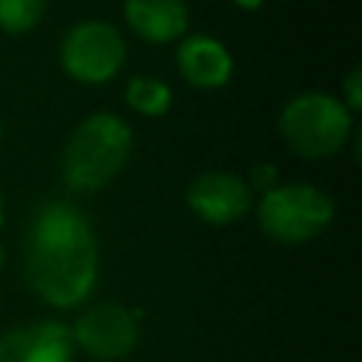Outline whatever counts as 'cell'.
I'll return each mask as SVG.
<instances>
[{
    "label": "cell",
    "mask_w": 362,
    "mask_h": 362,
    "mask_svg": "<svg viewBox=\"0 0 362 362\" xmlns=\"http://www.w3.org/2000/svg\"><path fill=\"white\" fill-rule=\"evenodd\" d=\"M96 280V243L85 215L65 204H45L28 238V283L51 305H79Z\"/></svg>",
    "instance_id": "cell-1"
},
{
    "label": "cell",
    "mask_w": 362,
    "mask_h": 362,
    "mask_svg": "<svg viewBox=\"0 0 362 362\" xmlns=\"http://www.w3.org/2000/svg\"><path fill=\"white\" fill-rule=\"evenodd\" d=\"M133 133L113 113L88 116L68 139L62 170L74 189H99L119 175L130 158Z\"/></svg>",
    "instance_id": "cell-2"
},
{
    "label": "cell",
    "mask_w": 362,
    "mask_h": 362,
    "mask_svg": "<svg viewBox=\"0 0 362 362\" xmlns=\"http://www.w3.org/2000/svg\"><path fill=\"white\" fill-rule=\"evenodd\" d=\"M348 130V107L328 93H303L291 99L280 113V136L294 153L305 158L337 153L345 144Z\"/></svg>",
    "instance_id": "cell-3"
},
{
    "label": "cell",
    "mask_w": 362,
    "mask_h": 362,
    "mask_svg": "<svg viewBox=\"0 0 362 362\" xmlns=\"http://www.w3.org/2000/svg\"><path fill=\"white\" fill-rule=\"evenodd\" d=\"M334 215V204L325 192L308 184L272 187L257 204L260 229L280 243H305L320 235Z\"/></svg>",
    "instance_id": "cell-4"
},
{
    "label": "cell",
    "mask_w": 362,
    "mask_h": 362,
    "mask_svg": "<svg viewBox=\"0 0 362 362\" xmlns=\"http://www.w3.org/2000/svg\"><path fill=\"white\" fill-rule=\"evenodd\" d=\"M62 68L88 85L107 82L124 62V42L107 23H79L62 40Z\"/></svg>",
    "instance_id": "cell-5"
},
{
    "label": "cell",
    "mask_w": 362,
    "mask_h": 362,
    "mask_svg": "<svg viewBox=\"0 0 362 362\" xmlns=\"http://www.w3.org/2000/svg\"><path fill=\"white\" fill-rule=\"evenodd\" d=\"M74 339L96 359H119L133 351L139 339V328L130 311H124L116 303H102L88 308L76 320Z\"/></svg>",
    "instance_id": "cell-6"
},
{
    "label": "cell",
    "mask_w": 362,
    "mask_h": 362,
    "mask_svg": "<svg viewBox=\"0 0 362 362\" xmlns=\"http://www.w3.org/2000/svg\"><path fill=\"white\" fill-rule=\"evenodd\" d=\"M189 209L209 223H232L246 215L252 204L249 184L232 173H204L187 189Z\"/></svg>",
    "instance_id": "cell-7"
},
{
    "label": "cell",
    "mask_w": 362,
    "mask_h": 362,
    "mask_svg": "<svg viewBox=\"0 0 362 362\" xmlns=\"http://www.w3.org/2000/svg\"><path fill=\"white\" fill-rule=\"evenodd\" d=\"M0 362H71V334L59 322L14 328L0 339Z\"/></svg>",
    "instance_id": "cell-8"
},
{
    "label": "cell",
    "mask_w": 362,
    "mask_h": 362,
    "mask_svg": "<svg viewBox=\"0 0 362 362\" xmlns=\"http://www.w3.org/2000/svg\"><path fill=\"white\" fill-rule=\"evenodd\" d=\"M178 71L195 88H221L232 76V57L212 37H187L178 48Z\"/></svg>",
    "instance_id": "cell-9"
},
{
    "label": "cell",
    "mask_w": 362,
    "mask_h": 362,
    "mask_svg": "<svg viewBox=\"0 0 362 362\" xmlns=\"http://www.w3.org/2000/svg\"><path fill=\"white\" fill-rule=\"evenodd\" d=\"M124 17L150 42H170L187 31L184 0H124Z\"/></svg>",
    "instance_id": "cell-10"
},
{
    "label": "cell",
    "mask_w": 362,
    "mask_h": 362,
    "mask_svg": "<svg viewBox=\"0 0 362 362\" xmlns=\"http://www.w3.org/2000/svg\"><path fill=\"white\" fill-rule=\"evenodd\" d=\"M124 96H127V105L133 110L144 113V116H161L170 107V102H173L170 88L164 82H158V79H150V76L130 79Z\"/></svg>",
    "instance_id": "cell-11"
},
{
    "label": "cell",
    "mask_w": 362,
    "mask_h": 362,
    "mask_svg": "<svg viewBox=\"0 0 362 362\" xmlns=\"http://www.w3.org/2000/svg\"><path fill=\"white\" fill-rule=\"evenodd\" d=\"M45 0H0V28L8 34H23L40 23Z\"/></svg>",
    "instance_id": "cell-12"
},
{
    "label": "cell",
    "mask_w": 362,
    "mask_h": 362,
    "mask_svg": "<svg viewBox=\"0 0 362 362\" xmlns=\"http://www.w3.org/2000/svg\"><path fill=\"white\" fill-rule=\"evenodd\" d=\"M359 76H362L359 71H351V76L345 79V96H348V105L351 107H359L362 105V93H359V82L362 79Z\"/></svg>",
    "instance_id": "cell-13"
},
{
    "label": "cell",
    "mask_w": 362,
    "mask_h": 362,
    "mask_svg": "<svg viewBox=\"0 0 362 362\" xmlns=\"http://www.w3.org/2000/svg\"><path fill=\"white\" fill-rule=\"evenodd\" d=\"M252 181H255V187H260L263 192H266V189H272V184H274V167H269V164L255 167Z\"/></svg>",
    "instance_id": "cell-14"
},
{
    "label": "cell",
    "mask_w": 362,
    "mask_h": 362,
    "mask_svg": "<svg viewBox=\"0 0 362 362\" xmlns=\"http://www.w3.org/2000/svg\"><path fill=\"white\" fill-rule=\"evenodd\" d=\"M235 3H238V6H243V8H249V11H252V8H257V6H260V3H263V0H235Z\"/></svg>",
    "instance_id": "cell-15"
},
{
    "label": "cell",
    "mask_w": 362,
    "mask_h": 362,
    "mask_svg": "<svg viewBox=\"0 0 362 362\" xmlns=\"http://www.w3.org/2000/svg\"><path fill=\"white\" fill-rule=\"evenodd\" d=\"M0 263H3V249H0Z\"/></svg>",
    "instance_id": "cell-16"
},
{
    "label": "cell",
    "mask_w": 362,
    "mask_h": 362,
    "mask_svg": "<svg viewBox=\"0 0 362 362\" xmlns=\"http://www.w3.org/2000/svg\"><path fill=\"white\" fill-rule=\"evenodd\" d=\"M0 221H3V212H0Z\"/></svg>",
    "instance_id": "cell-17"
}]
</instances>
